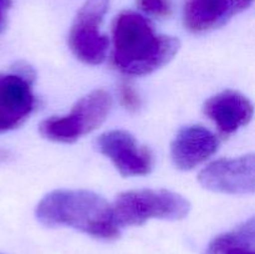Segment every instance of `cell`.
Listing matches in <instances>:
<instances>
[{"instance_id":"6da1fadb","label":"cell","mask_w":255,"mask_h":254,"mask_svg":"<svg viewBox=\"0 0 255 254\" xmlns=\"http://www.w3.org/2000/svg\"><path fill=\"white\" fill-rule=\"evenodd\" d=\"M112 61L121 72L143 76L168 64L178 52L177 37L159 35L151 22L133 11H124L114 22Z\"/></svg>"},{"instance_id":"7a4b0ae2","label":"cell","mask_w":255,"mask_h":254,"mask_svg":"<svg viewBox=\"0 0 255 254\" xmlns=\"http://www.w3.org/2000/svg\"><path fill=\"white\" fill-rule=\"evenodd\" d=\"M35 214L46 227H70L104 241H115L121 234L111 204L86 189L50 192L39 202Z\"/></svg>"},{"instance_id":"3957f363","label":"cell","mask_w":255,"mask_h":254,"mask_svg":"<svg viewBox=\"0 0 255 254\" xmlns=\"http://www.w3.org/2000/svg\"><path fill=\"white\" fill-rule=\"evenodd\" d=\"M191 203L168 189H136L120 194L112 204L117 226H141L149 219L178 221L188 216Z\"/></svg>"},{"instance_id":"277c9868","label":"cell","mask_w":255,"mask_h":254,"mask_svg":"<svg viewBox=\"0 0 255 254\" xmlns=\"http://www.w3.org/2000/svg\"><path fill=\"white\" fill-rule=\"evenodd\" d=\"M111 109V95L105 90H94L80 99L67 115L44 120L39 126L40 134L50 141L72 143L102 125Z\"/></svg>"},{"instance_id":"5b68a950","label":"cell","mask_w":255,"mask_h":254,"mask_svg":"<svg viewBox=\"0 0 255 254\" xmlns=\"http://www.w3.org/2000/svg\"><path fill=\"white\" fill-rule=\"evenodd\" d=\"M110 0H87L79 10L70 30L69 45L85 64L99 65L106 57L109 40L100 31Z\"/></svg>"},{"instance_id":"8992f818","label":"cell","mask_w":255,"mask_h":254,"mask_svg":"<svg viewBox=\"0 0 255 254\" xmlns=\"http://www.w3.org/2000/svg\"><path fill=\"white\" fill-rule=\"evenodd\" d=\"M96 146L122 176H146L152 171L153 159L151 152L141 146L128 132L122 129L105 132L97 138Z\"/></svg>"},{"instance_id":"52a82bcc","label":"cell","mask_w":255,"mask_h":254,"mask_svg":"<svg viewBox=\"0 0 255 254\" xmlns=\"http://www.w3.org/2000/svg\"><path fill=\"white\" fill-rule=\"evenodd\" d=\"M31 86L32 75L26 70L0 74V133L19 127L34 111Z\"/></svg>"},{"instance_id":"ba28073f","label":"cell","mask_w":255,"mask_h":254,"mask_svg":"<svg viewBox=\"0 0 255 254\" xmlns=\"http://www.w3.org/2000/svg\"><path fill=\"white\" fill-rule=\"evenodd\" d=\"M254 178L253 154L214 161L202 169L198 176L199 183L204 188L227 194L253 193Z\"/></svg>"},{"instance_id":"9c48e42d","label":"cell","mask_w":255,"mask_h":254,"mask_svg":"<svg viewBox=\"0 0 255 254\" xmlns=\"http://www.w3.org/2000/svg\"><path fill=\"white\" fill-rule=\"evenodd\" d=\"M219 147L216 134L206 127L194 125L179 129L171 146V154L177 168L189 171L213 156Z\"/></svg>"},{"instance_id":"30bf717a","label":"cell","mask_w":255,"mask_h":254,"mask_svg":"<svg viewBox=\"0 0 255 254\" xmlns=\"http://www.w3.org/2000/svg\"><path fill=\"white\" fill-rule=\"evenodd\" d=\"M253 0H186L184 24L193 32H204L226 24L251 6Z\"/></svg>"},{"instance_id":"8fae6325","label":"cell","mask_w":255,"mask_h":254,"mask_svg":"<svg viewBox=\"0 0 255 254\" xmlns=\"http://www.w3.org/2000/svg\"><path fill=\"white\" fill-rule=\"evenodd\" d=\"M204 114L223 134L246 126L253 117V105L244 95L233 90L219 92L204 104Z\"/></svg>"},{"instance_id":"7c38bea8","label":"cell","mask_w":255,"mask_h":254,"mask_svg":"<svg viewBox=\"0 0 255 254\" xmlns=\"http://www.w3.org/2000/svg\"><path fill=\"white\" fill-rule=\"evenodd\" d=\"M207 254H255L254 219L251 218L234 231L217 237Z\"/></svg>"},{"instance_id":"4fadbf2b","label":"cell","mask_w":255,"mask_h":254,"mask_svg":"<svg viewBox=\"0 0 255 254\" xmlns=\"http://www.w3.org/2000/svg\"><path fill=\"white\" fill-rule=\"evenodd\" d=\"M137 4L142 11L153 16L166 17L172 12L169 0H137Z\"/></svg>"},{"instance_id":"5bb4252c","label":"cell","mask_w":255,"mask_h":254,"mask_svg":"<svg viewBox=\"0 0 255 254\" xmlns=\"http://www.w3.org/2000/svg\"><path fill=\"white\" fill-rule=\"evenodd\" d=\"M120 97H121L122 105L127 109H137L139 106V99L137 96L136 91L128 85H124L120 91Z\"/></svg>"},{"instance_id":"9a60e30c","label":"cell","mask_w":255,"mask_h":254,"mask_svg":"<svg viewBox=\"0 0 255 254\" xmlns=\"http://www.w3.org/2000/svg\"><path fill=\"white\" fill-rule=\"evenodd\" d=\"M10 5H11V0H0V29L4 26L5 16H6V11L9 10Z\"/></svg>"}]
</instances>
